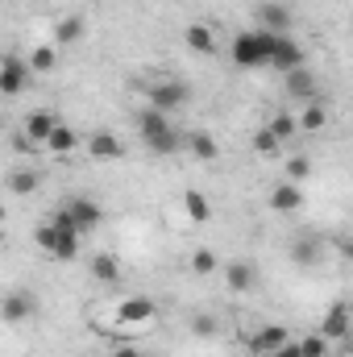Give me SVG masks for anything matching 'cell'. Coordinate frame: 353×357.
<instances>
[{"label": "cell", "instance_id": "16", "mask_svg": "<svg viewBox=\"0 0 353 357\" xmlns=\"http://www.w3.org/2000/svg\"><path fill=\"white\" fill-rule=\"evenodd\" d=\"M254 278H258V274H254V266H250V262H233V266L225 270L229 291H250V287H254Z\"/></svg>", "mask_w": 353, "mask_h": 357}, {"label": "cell", "instance_id": "2", "mask_svg": "<svg viewBox=\"0 0 353 357\" xmlns=\"http://www.w3.org/2000/svg\"><path fill=\"white\" fill-rule=\"evenodd\" d=\"M274 42H278V33H270V29H246V33H237V38H233V63L246 67V71L270 67Z\"/></svg>", "mask_w": 353, "mask_h": 357}, {"label": "cell", "instance_id": "26", "mask_svg": "<svg viewBox=\"0 0 353 357\" xmlns=\"http://www.w3.org/2000/svg\"><path fill=\"white\" fill-rule=\"evenodd\" d=\"M80 33H84V21H80V17H67V21H59V29H54L59 46H71V42H80Z\"/></svg>", "mask_w": 353, "mask_h": 357}, {"label": "cell", "instance_id": "27", "mask_svg": "<svg viewBox=\"0 0 353 357\" xmlns=\"http://www.w3.org/2000/svg\"><path fill=\"white\" fill-rule=\"evenodd\" d=\"M278 142H283V137L266 125V129H258V133H254V154H278Z\"/></svg>", "mask_w": 353, "mask_h": 357}, {"label": "cell", "instance_id": "21", "mask_svg": "<svg viewBox=\"0 0 353 357\" xmlns=\"http://www.w3.org/2000/svg\"><path fill=\"white\" fill-rule=\"evenodd\" d=\"M291 262H299V266H316V262H320V241H312V237L295 241V245H291Z\"/></svg>", "mask_w": 353, "mask_h": 357}, {"label": "cell", "instance_id": "35", "mask_svg": "<svg viewBox=\"0 0 353 357\" xmlns=\"http://www.w3.org/2000/svg\"><path fill=\"white\" fill-rule=\"evenodd\" d=\"M337 250H341L345 258H353V237H341V241H337Z\"/></svg>", "mask_w": 353, "mask_h": 357}, {"label": "cell", "instance_id": "18", "mask_svg": "<svg viewBox=\"0 0 353 357\" xmlns=\"http://www.w3.org/2000/svg\"><path fill=\"white\" fill-rule=\"evenodd\" d=\"M187 46H191L195 54H212V50H216V38H212L208 25H187Z\"/></svg>", "mask_w": 353, "mask_h": 357}, {"label": "cell", "instance_id": "9", "mask_svg": "<svg viewBox=\"0 0 353 357\" xmlns=\"http://www.w3.org/2000/svg\"><path fill=\"white\" fill-rule=\"evenodd\" d=\"M287 341H291V333H287L283 324H266V328H258V333L250 337V349H254V354H278Z\"/></svg>", "mask_w": 353, "mask_h": 357}, {"label": "cell", "instance_id": "34", "mask_svg": "<svg viewBox=\"0 0 353 357\" xmlns=\"http://www.w3.org/2000/svg\"><path fill=\"white\" fill-rule=\"evenodd\" d=\"M274 357H303V349H299V345H291V341H287V345H283V349H278V354Z\"/></svg>", "mask_w": 353, "mask_h": 357}, {"label": "cell", "instance_id": "25", "mask_svg": "<svg viewBox=\"0 0 353 357\" xmlns=\"http://www.w3.org/2000/svg\"><path fill=\"white\" fill-rule=\"evenodd\" d=\"M191 154H195V158H204V162H212V158L220 154V146H216V137H212V133H195V137H191Z\"/></svg>", "mask_w": 353, "mask_h": 357}, {"label": "cell", "instance_id": "31", "mask_svg": "<svg viewBox=\"0 0 353 357\" xmlns=\"http://www.w3.org/2000/svg\"><path fill=\"white\" fill-rule=\"evenodd\" d=\"M308 175H312V162H308L303 154H295V158L287 162V178H291V183H299V178H308Z\"/></svg>", "mask_w": 353, "mask_h": 357}, {"label": "cell", "instance_id": "12", "mask_svg": "<svg viewBox=\"0 0 353 357\" xmlns=\"http://www.w3.org/2000/svg\"><path fill=\"white\" fill-rule=\"evenodd\" d=\"M33 312H38V299H33L29 291H13V295L4 299V320H8V324L25 320V316H33Z\"/></svg>", "mask_w": 353, "mask_h": 357}, {"label": "cell", "instance_id": "29", "mask_svg": "<svg viewBox=\"0 0 353 357\" xmlns=\"http://www.w3.org/2000/svg\"><path fill=\"white\" fill-rule=\"evenodd\" d=\"M187 328H191V333H195V337H216V320H212V316H208V312H195V316H191V324H187Z\"/></svg>", "mask_w": 353, "mask_h": 357}, {"label": "cell", "instance_id": "24", "mask_svg": "<svg viewBox=\"0 0 353 357\" xmlns=\"http://www.w3.org/2000/svg\"><path fill=\"white\" fill-rule=\"evenodd\" d=\"M270 129L287 142V137H295V133H299V116H295V112H274V116H270Z\"/></svg>", "mask_w": 353, "mask_h": 357}, {"label": "cell", "instance_id": "30", "mask_svg": "<svg viewBox=\"0 0 353 357\" xmlns=\"http://www.w3.org/2000/svg\"><path fill=\"white\" fill-rule=\"evenodd\" d=\"M54 59H59V54H54V46H38V50H33V59H29V67H33V71H50V67H54Z\"/></svg>", "mask_w": 353, "mask_h": 357}, {"label": "cell", "instance_id": "11", "mask_svg": "<svg viewBox=\"0 0 353 357\" xmlns=\"http://www.w3.org/2000/svg\"><path fill=\"white\" fill-rule=\"evenodd\" d=\"M320 333H324L329 341H341V337H350V307H345V303H333V307L324 312V324H320Z\"/></svg>", "mask_w": 353, "mask_h": 357}, {"label": "cell", "instance_id": "4", "mask_svg": "<svg viewBox=\"0 0 353 357\" xmlns=\"http://www.w3.org/2000/svg\"><path fill=\"white\" fill-rule=\"evenodd\" d=\"M191 100V91L183 79H158V84H150V108H163V112H175Z\"/></svg>", "mask_w": 353, "mask_h": 357}, {"label": "cell", "instance_id": "7", "mask_svg": "<svg viewBox=\"0 0 353 357\" xmlns=\"http://www.w3.org/2000/svg\"><path fill=\"white\" fill-rule=\"evenodd\" d=\"M29 75H33V67H29V63H21L17 54H8V59H4V67H0V91H4V96H17V91L29 84Z\"/></svg>", "mask_w": 353, "mask_h": 357}, {"label": "cell", "instance_id": "32", "mask_svg": "<svg viewBox=\"0 0 353 357\" xmlns=\"http://www.w3.org/2000/svg\"><path fill=\"white\" fill-rule=\"evenodd\" d=\"M8 187H13L17 195H29V191L38 187V175H33V171H17V175H13V183H8Z\"/></svg>", "mask_w": 353, "mask_h": 357}, {"label": "cell", "instance_id": "17", "mask_svg": "<svg viewBox=\"0 0 353 357\" xmlns=\"http://www.w3.org/2000/svg\"><path fill=\"white\" fill-rule=\"evenodd\" d=\"M88 150H91V158H121V154H125V146H121L112 133H96L88 142Z\"/></svg>", "mask_w": 353, "mask_h": 357}, {"label": "cell", "instance_id": "10", "mask_svg": "<svg viewBox=\"0 0 353 357\" xmlns=\"http://www.w3.org/2000/svg\"><path fill=\"white\" fill-rule=\"evenodd\" d=\"M303 208V191H299V183H278L274 191H270V212H299Z\"/></svg>", "mask_w": 353, "mask_h": 357}, {"label": "cell", "instance_id": "36", "mask_svg": "<svg viewBox=\"0 0 353 357\" xmlns=\"http://www.w3.org/2000/svg\"><path fill=\"white\" fill-rule=\"evenodd\" d=\"M112 357H142V354H137V345H121Z\"/></svg>", "mask_w": 353, "mask_h": 357}, {"label": "cell", "instance_id": "20", "mask_svg": "<svg viewBox=\"0 0 353 357\" xmlns=\"http://www.w3.org/2000/svg\"><path fill=\"white\" fill-rule=\"evenodd\" d=\"M324 125H329V112H324V104H320V100H312V104L299 112V129L316 133V129H324Z\"/></svg>", "mask_w": 353, "mask_h": 357}, {"label": "cell", "instance_id": "15", "mask_svg": "<svg viewBox=\"0 0 353 357\" xmlns=\"http://www.w3.org/2000/svg\"><path fill=\"white\" fill-rule=\"evenodd\" d=\"M258 21H262V29H270V33H287L291 29V17H287L283 4H262L258 8Z\"/></svg>", "mask_w": 353, "mask_h": 357}, {"label": "cell", "instance_id": "8", "mask_svg": "<svg viewBox=\"0 0 353 357\" xmlns=\"http://www.w3.org/2000/svg\"><path fill=\"white\" fill-rule=\"evenodd\" d=\"M54 129H59V121H54V112H50V108H38V112H29V116H25V137H29V142H38V146H46Z\"/></svg>", "mask_w": 353, "mask_h": 357}, {"label": "cell", "instance_id": "23", "mask_svg": "<svg viewBox=\"0 0 353 357\" xmlns=\"http://www.w3.org/2000/svg\"><path fill=\"white\" fill-rule=\"evenodd\" d=\"M75 146H80V137H75V129H63V125H59V129L50 133V142H46V150H54V154H71Z\"/></svg>", "mask_w": 353, "mask_h": 357}, {"label": "cell", "instance_id": "3", "mask_svg": "<svg viewBox=\"0 0 353 357\" xmlns=\"http://www.w3.org/2000/svg\"><path fill=\"white\" fill-rule=\"evenodd\" d=\"M137 129H142V142L154 154H175L179 150V133L171 129V121H167L163 108H142L137 112Z\"/></svg>", "mask_w": 353, "mask_h": 357}, {"label": "cell", "instance_id": "5", "mask_svg": "<svg viewBox=\"0 0 353 357\" xmlns=\"http://www.w3.org/2000/svg\"><path fill=\"white\" fill-rule=\"evenodd\" d=\"M270 67H274V71H283V75L299 71V67H303V46H299L291 33H278V42H274V54H270Z\"/></svg>", "mask_w": 353, "mask_h": 357}, {"label": "cell", "instance_id": "1", "mask_svg": "<svg viewBox=\"0 0 353 357\" xmlns=\"http://www.w3.org/2000/svg\"><path fill=\"white\" fill-rule=\"evenodd\" d=\"M80 237H84V233L75 229V220H71L63 208L54 212V220H50V225H42V229L33 233V241H38L50 258H59V262H71V258L80 254Z\"/></svg>", "mask_w": 353, "mask_h": 357}, {"label": "cell", "instance_id": "6", "mask_svg": "<svg viewBox=\"0 0 353 357\" xmlns=\"http://www.w3.org/2000/svg\"><path fill=\"white\" fill-rule=\"evenodd\" d=\"M63 212L75 220V229H80V233H91V229H100V220H104L100 204H96V199H88V195H75V199H67V204H63Z\"/></svg>", "mask_w": 353, "mask_h": 357}, {"label": "cell", "instance_id": "28", "mask_svg": "<svg viewBox=\"0 0 353 357\" xmlns=\"http://www.w3.org/2000/svg\"><path fill=\"white\" fill-rule=\"evenodd\" d=\"M299 349H303V357H324L329 337H324V333H312V337H303V341H299Z\"/></svg>", "mask_w": 353, "mask_h": 357}, {"label": "cell", "instance_id": "13", "mask_svg": "<svg viewBox=\"0 0 353 357\" xmlns=\"http://www.w3.org/2000/svg\"><path fill=\"white\" fill-rule=\"evenodd\" d=\"M117 320H121V324H146V320H154V303L142 299V295H137V299H125V303L117 307Z\"/></svg>", "mask_w": 353, "mask_h": 357}, {"label": "cell", "instance_id": "33", "mask_svg": "<svg viewBox=\"0 0 353 357\" xmlns=\"http://www.w3.org/2000/svg\"><path fill=\"white\" fill-rule=\"evenodd\" d=\"M191 266H195V274H212V270H216V258H212V250H195Z\"/></svg>", "mask_w": 353, "mask_h": 357}, {"label": "cell", "instance_id": "22", "mask_svg": "<svg viewBox=\"0 0 353 357\" xmlns=\"http://www.w3.org/2000/svg\"><path fill=\"white\" fill-rule=\"evenodd\" d=\"M91 274H96L100 282H117V278H121V262H117L112 254H96V258H91Z\"/></svg>", "mask_w": 353, "mask_h": 357}, {"label": "cell", "instance_id": "14", "mask_svg": "<svg viewBox=\"0 0 353 357\" xmlns=\"http://www.w3.org/2000/svg\"><path fill=\"white\" fill-rule=\"evenodd\" d=\"M287 96H295V100H308V104H312V100H316V79H312V71H303V67H299V71H291V75H287Z\"/></svg>", "mask_w": 353, "mask_h": 357}, {"label": "cell", "instance_id": "37", "mask_svg": "<svg viewBox=\"0 0 353 357\" xmlns=\"http://www.w3.org/2000/svg\"><path fill=\"white\" fill-rule=\"evenodd\" d=\"M254 357H274V354H254Z\"/></svg>", "mask_w": 353, "mask_h": 357}, {"label": "cell", "instance_id": "19", "mask_svg": "<svg viewBox=\"0 0 353 357\" xmlns=\"http://www.w3.org/2000/svg\"><path fill=\"white\" fill-rule=\"evenodd\" d=\"M183 208H187V216H191L195 225H204V220L212 216V204H208V195H200V191H183Z\"/></svg>", "mask_w": 353, "mask_h": 357}]
</instances>
